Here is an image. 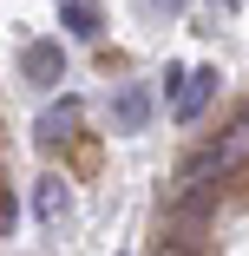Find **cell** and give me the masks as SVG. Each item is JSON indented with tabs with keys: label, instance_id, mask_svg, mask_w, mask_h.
<instances>
[{
	"label": "cell",
	"instance_id": "6da1fadb",
	"mask_svg": "<svg viewBox=\"0 0 249 256\" xmlns=\"http://www.w3.org/2000/svg\"><path fill=\"white\" fill-rule=\"evenodd\" d=\"M20 72H26V86H59V79H66V53H59V40H26Z\"/></svg>",
	"mask_w": 249,
	"mask_h": 256
},
{
	"label": "cell",
	"instance_id": "7a4b0ae2",
	"mask_svg": "<svg viewBox=\"0 0 249 256\" xmlns=\"http://www.w3.org/2000/svg\"><path fill=\"white\" fill-rule=\"evenodd\" d=\"M79 112H85L79 98H59V106H46V112H39V125H33L39 151H59V144H66V138L79 132Z\"/></svg>",
	"mask_w": 249,
	"mask_h": 256
},
{
	"label": "cell",
	"instance_id": "3957f363",
	"mask_svg": "<svg viewBox=\"0 0 249 256\" xmlns=\"http://www.w3.org/2000/svg\"><path fill=\"white\" fill-rule=\"evenodd\" d=\"M217 98V66H197V72H184V92H177V106H171V118H204V106Z\"/></svg>",
	"mask_w": 249,
	"mask_h": 256
},
{
	"label": "cell",
	"instance_id": "277c9868",
	"mask_svg": "<svg viewBox=\"0 0 249 256\" xmlns=\"http://www.w3.org/2000/svg\"><path fill=\"white\" fill-rule=\"evenodd\" d=\"M151 125V92L144 86H118L112 92V132H144Z\"/></svg>",
	"mask_w": 249,
	"mask_h": 256
},
{
	"label": "cell",
	"instance_id": "5b68a950",
	"mask_svg": "<svg viewBox=\"0 0 249 256\" xmlns=\"http://www.w3.org/2000/svg\"><path fill=\"white\" fill-rule=\"evenodd\" d=\"M204 151L217 158V171H223V178H236V171H249V144H243L236 132H217V138H210Z\"/></svg>",
	"mask_w": 249,
	"mask_h": 256
},
{
	"label": "cell",
	"instance_id": "8992f818",
	"mask_svg": "<svg viewBox=\"0 0 249 256\" xmlns=\"http://www.w3.org/2000/svg\"><path fill=\"white\" fill-rule=\"evenodd\" d=\"M33 210H39V224H66V210H72L66 184H59V178H39V190H33Z\"/></svg>",
	"mask_w": 249,
	"mask_h": 256
},
{
	"label": "cell",
	"instance_id": "52a82bcc",
	"mask_svg": "<svg viewBox=\"0 0 249 256\" xmlns=\"http://www.w3.org/2000/svg\"><path fill=\"white\" fill-rule=\"evenodd\" d=\"M59 20H66L72 40H98V7H92V0H66V14H59Z\"/></svg>",
	"mask_w": 249,
	"mask_h": 256
},
{
	"label": "cell",
	"instance_id": "ba28073f",
	"mask_svg": "<svg viewBox=\"0 0 249 256\" xmlns=\"http://www.w3.org/2000/svg\"><path fill=\"white\" fill-rule=\"evenodd\" d=\"M138 7H144V14H184L190 0H138Z\"/></svg>",
	"mask_w": 249,
	"mask_h": 256
},
{
	"label": "cell",
	"instance_id": "9c48e42d",
	"mask_svg": "<svg viewBox=\"0 0 249 256\" xmlns=\"http://www.w3.org/2000/svg\"><path fill=\"white\" fill-rule=\"evenodd\" d=\"M230 132H236V138H243V144H249V106H243V112H236V125H230Z\"/></svg>",
	"mask_w": 249,
	"mask_h": 256
},
{
	"label": "cell",
	"instance_id": "30bf717a",
	"mask_svg": "<svg viewBox=\"0 0 249 256\" xmlns=\"http://www.w3.org/2000/svg\"><path fill=\"white\" fill-rule=\"evenodd\" d=\"M210 7H223V14H230V7H243V0H210Z\"/></svg>",
	"mask_w": 249,
	"mask_h": 256
}]
</instances>
